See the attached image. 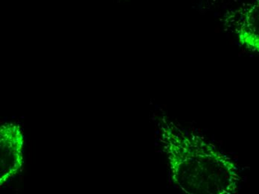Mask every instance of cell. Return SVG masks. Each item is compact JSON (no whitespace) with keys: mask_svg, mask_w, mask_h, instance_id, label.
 <instances>
[{"mask_svg":"<svg viewBox=\"0 0 259 194\" xmlns=\"http://www.w3.org/2000/svg\"><path fill=\"white\" fill-rule=\"evenodd\" d=\"M224 25L241 47L259 54V0L224 15Z\"/></svg>","mask_w":259,"mask_h":194,"instance_id":"obj_3","label":"cell"},{"mask_svg":"<svg viewBox=\"0 0 259 194\" xmlns=\"http://www.w3.org/2000/svg\"><path fill=\"white\" fill-rule=\"evenodd\" d=\"M159 140L172 182L190 194H233L241 181L238 165L200 135L166 118L159 121Z\"/></svg>","mask_w":259,"mask_h":194,"instance_id":"obj_1","label":"cell"},{"mask_svg":"<svg viewBox=\"0 0 259 194\" xmlns=\"http://www.w3.org/2000/svg\"><path fill=\"white\" fill-rule=\"evenodd\" d=\"M24 136L19 124L6 123L0 128V184H6L21 171L23 167Z\"/></svg>","mask_w":259,"mask_h":194,"instance_id":"obj_2","label":"cell"}]
</instances>
